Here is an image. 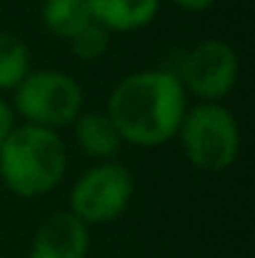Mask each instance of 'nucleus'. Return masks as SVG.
Segmentation results:
<instances>
[{
	"mask_svg": "<svg viewBox=\"0 0 255 258\" xmlns=\"http://www.w3.org/2000/svg\"><path fill=\"white\" fill-rule=\"evenodd\" d=\"M185 88L170 71H140L123 78L108 98V118L125 143L155 148L178 136Z\"/></svg>",
	"mask_w": 255,
	"mask_h": 258,
	"instance_id": "obj_1",
	"label": "nucleus"
},
{
	"mask_svg": "<svg viewBox=\"0 0 255 258\" xmlns=\"http://www.w3.org/2000/svg\"><path fill=\"white\" fill-rule=\"evenodd\" d=\"M68 151L60 136L33 123L15 125L0 143V178L20 198L50 193L65 175Z\"/></svg>",
	"mask_w": 255,
	"mask_h": 258,
	"instance_id": "obj_2",
	"label": "nucleus"
},
{
	"mask_svg": "<svg viewBox=\"0 0 255 258\" xmlns=\"http://www.w3.org/2000/svg\"><path fill=\"white\" fill-rule=\"evenodd\" d=\"M188 161L208 173L230 168L240 153V128L220 103H198L188 108L178 128Z\"/></svg>",
	"mask_w": 255,
	"mask_h": 258,
	"instance_id": "obj_3",
	"label": "nucleus"
},
{
	"mask_svg": "<svg viewBox=\"0 0 255 258\" xmlns=\"http://www.w3.org/2000/svg\"><path fill=\"white\" fill-rule=\"evenodd\" d=\"M83 108V88L60 71H35L15 88V108L28 123L40 128H65Z\"/></svg>",
	"mask_w": 255,
	"mask_h": 258,
	"instance_id": "obj_4",
	"label": "nucleus"
},
{
	"mask_svg": "<svg viewBox=\"0 0 255 258\" xmlns=\"http://www.w3.org/2000/svg\"><path fill=\"white\" fill-rule=\"evenodd\" d=\"M135 190L133 173L123 163L105 161L78 178L70 190V213L88 223H110L130 203Z\"/></svg>",
	"mask_w": 255,
	"mask_h": 258,
	"instance_id": "obj_5",
	"label": "nucleus"
},
{
	"mask_svg": "<svg viewBox=\"0 0 255 258\" xmlns=\"http://www.w3.org/2000/svg\"><path fill=\"white\" fill-rule=\"evenodd\" d=\"M180 86L205 103L225 98L238 81V55L225 40H203L185 53L175 73Z\"/></svg>",
	"mask_w": 255,
	"mask_h": 258,
	"instance_id": "obj_6",
	"label": "nucleus"
},
{
	"mask_svg": "<svg viewBox=\"0 0 255 258\" xmlns=\"http://www.w3.org/2000/svg\"><path fill=\"white\" fill-rule=\"evenodd\" d=\"M88 243V226L70 211H60L48 216L35 231L30 258H85Z\"/></svg>",
	"mask_w": 255,
	"mask_h": 258,
	"instance_id": "obj_7",
	"label": "nucleus"
},
{
	"mask_svg": "<svg viewBox=\"0 0 255 258\" xmlns=\"http://www.w3.org/2000/svg\"><path fill=\"white\" fill-rule=\"evenodd\" d=\"M95 23L110 33L140 30L160 10V0H85Z\"/></svg>",
	"mask_w": 255,
	"mask_h": 258,
	"instance_id": "obj_8",
	"label": "nucleus"
},
{
	"mask_svg": "<svg viewBox=\"0 0 255 258\" xmlns=\"http://www.w3.org/2000/svg\"><path fill=\"white\" fill-rule=\"evenodd\" d=\"M73 123H75L78 146L90 158L110 161L118 156L123 138L115 131L113 120L108 118V113H85V115H78Z\"/></svg>",
	"mask_w": 255,
	"mask_h": 258,
	"instance_id": "obj_9",
	"label": "nucleus"
},
{
	"mask_svg": "<svg viewBox=\"0 0 255 258\" xmlns=\"http://www.w3.org/2000/svg\"><path fill=\"white\" fill-rule=\"evenodd\" d=\"M43 23L53 35L70 40L85 25L93 23V15H90L85 0H45Z\"/></svg>",
	"mask_w": 255,
	"mask_h": 258,
	"instance_id": "obj_10",
	"label": "nucleus"
},
{
	"mask_svg": "<svg viewBox=\"0 0 255 258\" xmlns=\"http://www.w3.org/2000/svg\"><path fill=\"white\" fill-rule=\"evenodd\" d=\"M30 68V53L18 35L0 33V90H15Z\"/></svg>",
	"mask_w": 255,
	"mask_h": 258,
	"instance_id": "obj_11",
	"label": "nucleus"
},
{
	"mask_svg": "<svg viewBox=\"0 0 255 258\" xmlns=\"http://www.w3.org/2000/svg\"><path fill=\"white\" fill-rule=\"evenodd\" d=\"M108 43H110V30H105L100 23L93 20L78 35L70 38V50L75 53V58L90 63V60H98L108 50Z\"/></svg>",
	"mask_w": 255,
	"mask_h": 258,
	"instance_id": "obj_12",
	"label": "nucleus"
},
{
	"mask_svg": "<svg viewBox=\"0 0 255 258\" xmlns=\"http://www.w3.org/2000/svg\"><path fill=\"white\" fill-rule=\"evenodd\" d=\"M13 128H15V110L10 103H5L0 98V143L13 133Z\"/></svg>",
	"mask_w": 255,
	"mask_h": 258,
	"instance_id": "obj_13",
	"label": "nucleus"
},
{
	"mask_svg": "<svg viewBox=\"0 0 255 258\" xmlns=\"http://www.w3.org/2000/svg\"><path fill=\"white\" fill-rule=\"evenodd\" d=\"M173 3L178 8L188 10V13H203V10H208V8L215 5V0H173Z\"/></svg>",
	"mask_w": 255,
	"mask_h": 258,
	"instance_id": "obj_14",
	"label": "nucleus"
}]
</instances>
